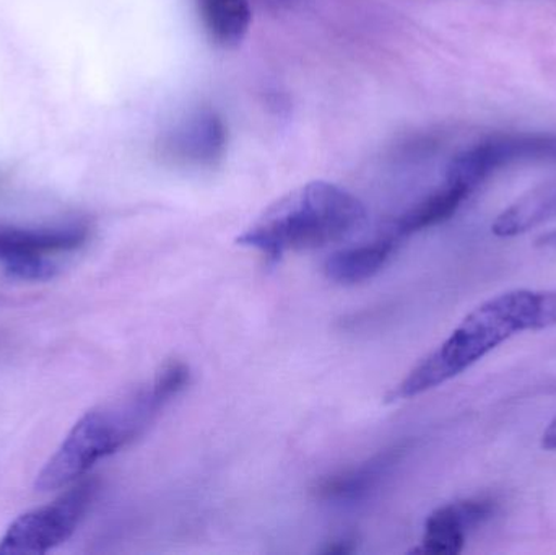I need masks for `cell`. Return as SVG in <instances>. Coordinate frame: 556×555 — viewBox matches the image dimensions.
<instances>
[{"label": "cell", "instance_id": "6da1fadb", "mask_svg": "<svg viewBox=\"0 0 556 555\" xmlns=\"http://www.w3.org/2000/svg\"><path fill=\"white\" fill-rule=\"evenodd\" d=\"M188 383L189 368L168 362L152 380L88 411L36 476V491H58L84 478L98 462L142 436Z\"/></svg>", "mask_w": 556, "mask_h": 555}, {"label": "cell", "instance_id": "8992f818", "mask_svg": "<svg viewBox=\"0 0 556 555\" xmlns=\"http://www.w3.org/2000/svg\"><path fill=\"white\" fill-rule=\"evenodd\" d=\"M227 137L222 117L211 108H201L169 127L163 152L176 165L211 168L224 159Z\"/></svg>", "mask_w": 556, "mask_h": 555}, {"label": "cell", "instance_id": "9c48e42d", "mask_svg": "<svg viewBox=\"0 0 556 555\" xmlns=\"http://www.w3.org/2000/svg\"><path fill=\"white\" fill-rule=\"evenodd\" d=\"M401 238L389 234L371 243L337 251L324 264V273L332 282L355 286L379 273L397 251Z\"/></svg>", "mask_w": 556, "mask_h": 555}, {"label": "cell", "instance_id": "5b68a950", "mask_svg": "<svg viewBox=\"0 0 556 555\" xmlns=\"http://www.w3.org/2000/svg\"><path fill=\"white\" fill-rule=\"evenodd\" d=\"M525 162H556V136L525 134L485 140L451 160L446 182L472 192L498 169Z\"/></svg>", "mask_w": 556, "mask_h": 555}, {"label": "cell", "instance_id": "2e32d148", "mask_svg": "<svg viewBox=\"0 0 556 555\" xmlns=\"http://www.w3.org/2000/svg\"><path fill=\"white\" fill-rule=\"evenodd\" d=\"M542 446L548 452H556V416L542 436Z\"/></svg>", "mask_w": 556, "mask_h": 555}, {"label": "cell", "instance_id": "9a60e30c", "mask_svg": "<svg viewBox=\"0 0 556 555\" xmlns=\"http://www.w3.org/2000/svg\"><path fill=\"white\" fill-rule=\"evenodd\" d=\"M355 551V541L349 538H340V540L332 541L329 546L323 551L324 554H350Z\"/></svg>", "mask_w": 556, "mask_h": 555}, {"label": "cell", "instance_id": "3957f363", "mask_svg": "<svg viewBox=\"0 0 556 555\" xmlns=\"http://www.w3.org/2000/svg\"><path fill=\"white\" fill-rule=\"evenodd\" d=\"M362 202L332 182L314 181L270 205L238 243L270 260L342 240L365 220Z\"/></svg>", "mask_w": 556, "mask_h": 555}, {"label": "cell", "instance_id": "7a4b0ae2", "mask_svg": "<svg viewBox=\"0 0 556 555\" xmlns=\"http://www.w3.org/2000/svg\"><path fill=\"white\" fill-rule=\"evenodd\" d=\"M555 325L556 292L502 293L467 315L453 335L388 394V401L410 400L427 393L482 361L513 336Z\"/></svg>", "mask_w": 556, "mask_h": 555}, {"label": "cell", "instance_id": "8fae6325", "mask_svg": "<svg viewBox=\"0 0 556 555\" xmlns=\"http://www.w3.org/2000/svg\"><path fill=\"white\" fill-rule=\"evenodd\" d=\"M556 217V182L534 189L506 209L493 224L498 237H516Z\"/></svg>", "mask_w": 556, "mask_h": 555}, {"label": "cell", "instance_id": "277c9868", "mask_svg": "<svg viewBox=\"0 0 556 555\" xmlns=\"http://www.w3.org/2000/svg\"><path fill=\"white\" fill-rule=\"evenodd\" d=\"M98 482L85 479L51 504L16 518L0 540V555L46 554L64 544L90 510Z\"/></svg>", "mask_w": 556, "mask_h": 555}, {"label": "cell", "instance_id": "7c38bea8", "mask_svg": "<svg viewBox=\"0 0 556 555\" xmlns=\"http://www.w3.org/2000/svg\"><path fill=\"white\" fill-rule=\"evenodd\" d=\"M470 192L459 186L444 182L443 188L434 191L433 194L418 202L414 207L408 209L404 215L397 218L392 228V234L399 238L407 237V235L417 234L425 228L433 227L441 224L456 214L467 195Z\"/></svg>", "mask_w": 556, "mask_h": 555}, {"label": "cell", "instance_id": "4fadbf2b", "mask_svg": "<svg viewBox=\"0 0 556 555\" xmlns=\"http://www.w3.org/2000/svg\"><path fill=\"white\" fill-rule=\"evenodd\" d=\"M205 29L217 45H240L251 25L250 0H199Z\"/></svg>", "mask_w": 556, "mask_h": 555}, {"label": "cell", "instance_id": "e0dca14e", "mask_svg": "<svg viewBox=\"0 0 556 555\" xmlns=\"http://www.w3.org/2000/svg\"><path fill=\"white\" fill-rule=\"evenodd\" d=\"M544 243L548 244V247H556V234L551 235V237L544 238Z\"/></svg>", "mask_w": 556, "mask_h": 555}, {"label": "cell", "instance_id": "52a82bcc", "mask_svg": "<svg viewBox=\"0 0 556 555\" xmlns=\"http://www.w3.org/2000/svg\"><path fill=\"white\" fill-rule=\"evenodd\" d=\"M495 514V504L489 499H469L444 505L428 517L420 550L433 555L459 554L470 530L485 524Z\"/></svg>", "mask_w": 556, "mask_h": 555}, {"label": "cell", "instance_id": "5bb4252c", "mask_svg": "<svg viewBox=\"0 0 556 555\" xmlns=\"http://www.w3.org/2000/svg\"><path fill=\"white\" fill-rule=\"evenodd\" d=\"M5 273L13 279L31 280H49L58 274V266L48 257H33V260L16 261V263L3 266Z\"/></svg>", "mask_w": 556, "mask_h": 555}, {"label": "cell", "instance_id": "30bf717a", "mask_svg": "<svg viewBox=\"0 0 556 555\" xmlns=\"http://www.w3.org/2000/svg\"><path fill=\"white\" fill-rule=\"evenodd\" d=\"M399 453H401V450L397 449L381 453V455L375 456V458L356 466V468L346 469L340 475L326 479L317 491L320 499L332 502H349L363 497L388 475L389 469L397 462Z\"/></svg>", "mask_w": 556, "mask_h": 555}, {"label": "cell", "instance_id": "ba28073f", "mask_svg": "<svg viewBox=\"0 0 556 555\" xmlns=\"http://www.w3.org/2000/svg\"><path fill=\"white\" fill-rule=\"evenodd\" d=\"M88 227L71 224L65 227L20 228L0 225V263L48 257L80 248L87 241Z\"/></svg>", "mask_w": 556, "mask_h": 555}]
</instances>
